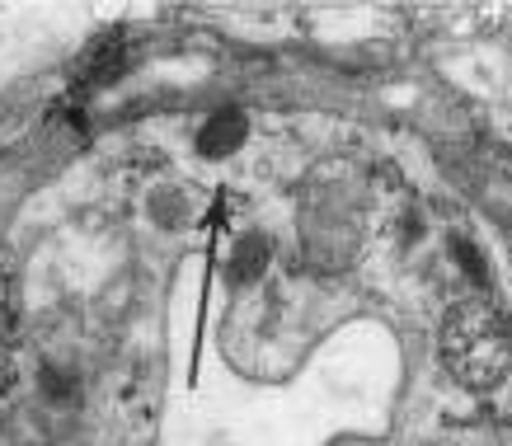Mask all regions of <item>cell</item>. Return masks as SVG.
I'll return each mask as SVG.
<instances>
[{
  "instance_id": "3",
  "label": "cell",
  "mask_w": 512,
  "mask_h": 446,
  "mask_svg": "<svg viewBox=\"0 0 512 446\" xmlns=\"http://www.w3.org/2000/svg\"><path fill=\"white\" fill-rule=\"evenodd\" d=\"M268 235H259V231H249L240 245H235V259H231V277L235 282H254V277L268 268Z\"/></svg>"
},
{
  "instance_id": "2",
  "label": "cell",
  "mask_w": 512,
  "mask_h": 446,
  "mask_svg": "<svg viewBox=\"0 0 512 446\" xmlns=\"http://www.w3.org/2000/svg\"><path fill=\"white\" fill-rule=\"evenodd\" d=\"M240 141H245V113L226 108V113H217L212 123L202 127L198 151H202V155H231L235 146H240Z\"/></svg>"
},
{
  "instance_id": "1",
  "label": "cell",
  "mask_w": 512,
  "mask_h": 446,
  "mask_svg": "<svg viewBox=\"0 0 512 446\" xmlns=\"http://www.w3.org/2000/svg\"><path fill=\"white\" fill-rule=\"evenodd\" d=\"M437 357H442L451 381H461L466 390H494L512 367L508 324L498 320V310L484 306V301H461V306H451L442 315Z\"/></svg>"
}]
</instances>
